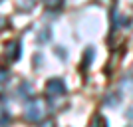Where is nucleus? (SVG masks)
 I'll return each instance as SVG.
<instances>
[{
    "label": "nucleus",
    "mask_w": 133,
    "mask_h": 127,
    "mask_svg": "<svg viewBox=\"0 0 133 127\" xmlns=\"http://www.w3.org/2000/svg\"><path fill=\"white\" fill-rule=\"evenodd\" d=\"M44 115H46V107H44V103L38 101V99L30 101V103L26 105V109H24V117H26L28 121H32V123L42 121Z\"/></svg>",
    "instance_id": "1"
},
{
    "label": "nucleus",
    "mask_w": 133,
    "mask_h": 127,
    "mask_svg": "<svg viewBox=\"0 0 133 127\" xmlns=\"http://www.w3.org/2000/svg\"><path fill=\"white\" fill-rule=\"evenodd\" d=\"M46 91H48V95H64L66 93V83L62 77H52L46 85Z\"/></svg>",
    "instance_id": "2"
},
{
    "label": "nucleus",
    "mask_w": 133,
    "mask_h": 127,
    "mask_svg": "<svg viewBox=\"0 0 133 127\" xmlns=\"http://www.w3.org/2000/svg\"><path fill=\"white\" fill-rule=\"evenodd\" d=\"M6 58L8 60H18L20 58V42H10L6 46Z\"/></svg>",
    "instance_id": "3"
},
{
    "label": "nucleus",
    "mask_w": 133,
    "mask_h": 127,
    "mask_svg": "<svg viewBox=\"0 0 133 127\" xmlns=\"http://www.w3.org/2000/svg\"><path fill=\"white\" fill-rule=\"evenodd\" d=\"M20 93H22V97H30L32 95V85L30 83H22L20 85Z\"/></svg>",
    "instance_id": "4"
},
{
    "label": "nucleus",
    "mask_w": 133,
    "mask_h": 127,
    "mask_svg": "<svg viewBox=\"0 0 133 127\" xmlns=\"http://www.w3.org/2000/svg\"><path fill=\"white\" fill-rule=\"evenodd\" d=\"M44 4L48 6V8H60V6L64 4V0H44Z\"/></svg>",
    "instance_id": "5"
},
{
    "label": "nucleus",
    "mask_w": 133,
    "mask_h": 127,
    "mask_svg": "<svg viewBox=\"0 0 133 127\" xmlns=\"http://www.w3.org/2000/svg\"><path fill=\"white\" fill-rule=\"evenodd\" d=\"M91 127H107V123H105V119H103V117H95L94 119V123H91Z\"/></svg>",
    "instance_id": "6"
},
{
    "label": "nucleus",
    "mask_w": 133,
    "mask_h": 127,
    "mask_svg": "<svg viewBox=\"0 0 133 127\" xmlns=\"http://www.w3.org/2000/svg\"><path fill=\"white\" fill-rule=\"evenodd\" d=\"M91 58H94V48H89V50L85 52V56H83V64H85V66H89Z\"/></svg>",
    "instance_id": "7"
},
{
    "label": "nucleus",
    "mask_w": 133,
    "mask_h": 127,
    "mask_svg": "<svg viewBox=\"0 0 133 127\" xmlns=\"http://www.w3.org/2000/svg\"><path fill=\"white\" fill-rule=\"evenodd\" d=\"M123 85H125L127 89H133V82H131V77H125V79H123Z\"/></svg>",
    "instance_id": "8"
},
{
    "label": "nucleus",
    "mask_w": 133,
    "mask_h": 127,
    "mask_svg": "<svg viewBox=\"0 0 133 127\" xmlns=\"http://www.w3.org/2000/svg\"><path fill=\"white\" fill-rule=\"evenodd\" d=\"M8 121H10V117L6 115V111H2V127H6V125H8Z\"/></svg>",
    "instance_id": "9"
}]
</instances>
